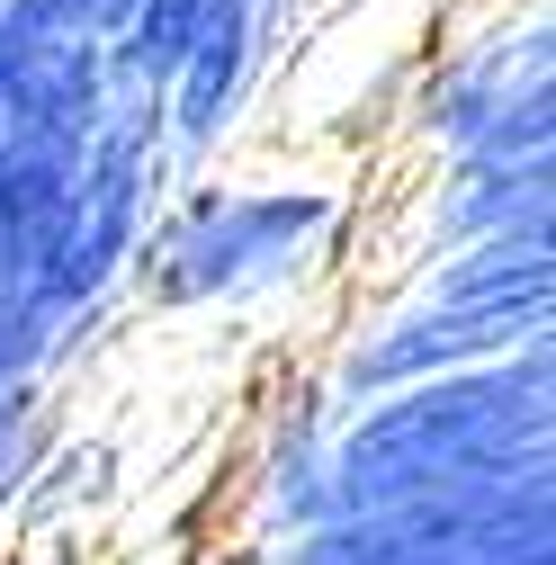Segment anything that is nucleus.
I'll use <instances>...</instances> for the list:
<instances>
[{"instance_id":"3","label":"nucleus","mask_w":556,"mask_h":565,"mask_svg":"<svg viewBox=\"0 0 556 565\" xmlns=\"http://www.w3.org/2000/svg\"><path fill=\"white\" fill-rule=\"evenodd\" d=\"M0 565H45V556H0Z\"/></svg>"},{"instance_id":"4","label":"nucleus","mask_w":556,"mask_h":565,"mask_svg":"<svg viewBox=\"0 0 556 565\" xmlns=\"http://www.w3.org/2000/svg\"><path fill=\"white\" fill-rule=\"evenodd\" d=\"M171 565H180V556H171Z\"/></svg>"},{"instance_id":"2","label":"nucleus","mask_w":556,"mask_h":565,"mask_svg":"<svg viewBox=\"0 0 556 565\" xmlns=\"http://www.w3.org/2000/svg\"><path fill=\"white\" fill-rule=\"evenodd\" d=\"M323 216L314 198H197L189 216H171L153 234V297H225V288H252L269 260H288V243Z\"/></svg>"},{"instance_id":"1","label":"nucleus","mask_w":556,"mask_h":565,"mask_svg":"<svg viewBox=\"0 0 556 565\" xmlns=\"http://www.w3.org/2000/svg\"><path fill=\"white\" fill-rule=\"evenodd\" d=\"M512 476H547V341L458 377L395 386L323 458V484H332L323 503L377 512V503H423V493L512 484Z\"/></svg>"}]
</instances>
